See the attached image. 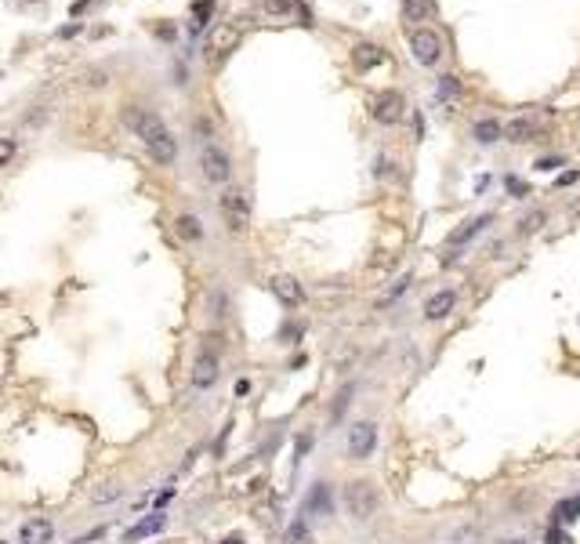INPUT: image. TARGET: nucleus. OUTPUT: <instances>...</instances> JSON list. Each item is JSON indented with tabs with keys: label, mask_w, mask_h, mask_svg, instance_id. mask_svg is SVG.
<instances>
[{
	"label": "nucleus",
	"mask_w": 580,
	"mask_h": 544,
	"mask_svg": "<svg viewBox=\"0 0 580 544\" xmlns=\"http://www.w3.org/2000/svg\"><path fill=\"white\" fill-rule=\"evenodd\" d=\"M341 501H345V512L356 519V522H370L377 515V490L374 483H367V479H356V483L345 487V494H341Z\"/></svg>",
	"instance_id": "obj_1"
},
{
	"label": "nucleus",
	"mask_w": 580,
	"mask_h": 544,
	"mask_svg": "<svg viewBox=\"0 0 580 544\" xmlns=\"http://www.w3.org/2000/svg\"><path fill=\"white\" fill-rule=\"evenodd\" d=\"M123 120H127V128H131L145 145L149 142H156L160 135H167V123H163V116L160 113H153V109H138V106H131L123 113Z\"/></svg>",
	"instance_id": "obj_2"
},
{
	"label": "nucleus",
	"mask_w": 580,
	"mask_h": 544,
	"mask_svg": "<svg viewBox=\"0 0 580 544\" xmlns=\"http://www.w3.org/2000/svg\"><path fill=\"white\" fill-rule=\"evenodd\" d=\"M218 207H222V215H225L232 233H243V229L250 225V200H247L243 189H225Z\"/></svg>",
	"instance_id": "obj_3"
},
{
	"label": "nucleus",
	"mask_w": 580,
	"mask_h": 544,
	"mask_svg": "<svg viewBox=\"0 0 580 544\" xmlns=\"http://www.w3.org/2000/svg\"><path fill=\"white\" fill-rule=\"evenodd\" d=\"M377 450V425L374 421H356L349 428V457L352 461H367Z\"/></svg>",
	"instance_id": "obj_4"
},
{
	"label": "nucleus",
	"mask_w": 580,
	"mask_h": 544,
	"mask_svg": "<svg viewBox=\"0 0 580 544\" xmlns=\"http://www.w3.org/2000/svg\"><path fill=\"white\" fill-rule=\"evenodd\" d=\"M200 167H203V178L214 182V185L229 182V175H232V160H229L225 149H218V145H207L200 153Z\"/></svg>",
	"instance_id": "obj_5"
},
{
	"label": "nucleus",
	"mask_w": 580,
	"mask_h": 544,
	"mask_svg": "<svg viewBox=\"0 0 580 544\" xmlns=\"http://www.w3.org/2000/svg\"><path fill=\"white\" fill-rule=\"evenodd\" d=\"M439 51H443L439 33H432V29H414L410 33V55L421 62V66H436Z\"/></svg>",
	"instance_id": "obj_6"
},
{
	"label": "nucleus",
	"mask_w": 580,
	"mask_h": 544,
	"mask_svg": "<svg viewBox=\"0 0 580 544\" xmlns=\"http://www.w3.org/2000/svg\"><path fill=\"white\" fill-rule=\"evenodd\" d=\"M403 109H406V102H403L399 91H381V95L374 98V120L384 123V128L399 123V120H403Z\"/></svg>",
	"instance_id": "obj_7"
},
{
	"label": "nucleus",
	"mask_w": 580,
	"mask_h": 544,
	"mask_svg": "<svg viewBox=\"0 0 580 544\" xmlns=\"http://www.w3.org/2000/svg\"><path fill=\"white\" fill-rule=\"evenodd\" d=\"M334 512V490L330 483H312L305 494V515H330Z\"/></svg>",
	"instance_id": "obj_8"
},
{
	"label": "nucleus",
	"mask_w": 580,
	"mask_h": 544,
	"mask_svg": "<svg viewBox=\"0 0 580 544\" xmlns=\"http://www.w3.org/2000/svg\"><path fill=\"white\" fill-rule=\"evenodd\" d=\"M269 287H272V294H276L279 301H283V305H290V308L305 301V287L297 283L294 276H276V280H272Z\"/></svg>",
	"instance_id": "obj_9"
},
{
	"label": "nucleus",
	"mask_w": 580,
	"mask_h": 544,
	"mask_svg": "<svg viewBox=\"0 0 580 544\" xmlns=\"http://www.w3.org/2000/svg\"><path fill=\"white\" fill-rule=\"evenodd\" d=\"M454 305H457V294H454V290H439V294H432V298L424 301V320L439 323V320H446L450 312H454Z\"/></svg>",
	"instance_id": "obj_10"
},
{
	"label": "nucleus",
	"mask_w": 580,
	"mask_h": 544,
	"mask_svg": "<svg viewBox=\"0 0 580 544\" xmlns=\"http://www.w3.org/2000/svg\"><path fill=\"white\" fill-rule=\"evenodd\" d=\"M218 381V360H214L210 352H200V360L192 363V385L196 388H210Z\"/></svg>",
	"instance_id": "obj_11"
},
{
	"label": "nucleus",
	"mask_w": 580,
	"mask_h": 544,
	"mask_svg": "<svg viewBox=\"0 0 580 544\" xmlns=\"http://www.w3.org/2000/svg\"><path fill=\"white\" fill-rule=\"evenodd\" d=\"M18 537H22V544H51L55 537V526L48 519H29L22 522V530H18Z\"/></svg>",
	"instance_id": "obj_12"
},
{
	"label": "nucleus",
	"mask_w": 580,
	"mask_h": 544,
	"mask_svg": "<svg viewBox=\"0 0 580 544\" xmlns=\"http://www.w3.org/2000/svg\"><path fill=\"white\" fill-rule=\"evenodd\" d=\"M493 222V215H479V218H471V222H464L461 229H454V233H450L446 236V243L450 247H461V243H468V240H476L479 233H483V229Z\"/></svg>",
	"instance_id": "obj_13"
},
{
	"label": "nucleus",
	"mask_w": 580,
	"mask_h": 544,
	"mask_svg": "<svg viewBox=\"0 0 580 544\" xmlns=\"http://www.w3.org/2000/svg\"><path fill=\"white\" fill-rule=\"evenodd\" d=\"M352 62H356V69H374V66H381L384 62V51L377 48V44H370V40H363V44H356L352 48Z\"/></svg>",
	"instance_id": "obj_14"
},
{
	"label": "nucleus",
	"mask_w": 580,
	"mask_h": 544,
	"mask_svg": "<svg viewBox=\"0 0 580 544\" xmlns=\"http://www.w3.org/2000/svg\"><path fill=\"white\" fill-rule=\"evenodd\" d=\"M471 138L479 145H493L497 138H504V123L493 120V116H483V120H476V128H471Z\"/></svg>",
	"instance_id": "obj_15"
},
{
	"label": "nucleus",
	"mask_w": 580,
	"mask_h": 544,
	"mask_svg": "<svg viewBox=\"0 0 580 544\" xmlns=\"http://www.w3.org/2000/svg\"><path fill=\"white\" fill-rule=\"evenodd\" d=\"M504 138H508L511 145L530 142V138H533V120H530V116H511V120L504 123Z\"/></svg>",
	"instance_id": "obj_16"
},
{
	"label": "nucleus",
	"mask_w": 580,
	"mask_h": 544,
	"mask_svg": "<svg viewBox=\"0 0 580 544\" xmlns=\"http://www.w3.org/2000/svg\"><path fill=\"white\" fill-rule=\"evenodd\" d=\"M236 40H240V33H236L232 26H222V29H214L210 44H207V55H229V51L236 48Z\"/></svg>",
	"instance_id": "obj_17"
},
{
	"label": "nucleus",
	"mask_w": 580,
	"mask_h": 544,
	"mask_svg": "<svg viewBox=\"0 0 580 544\" xmlns=\"http://www.w3.org/2000/svg\"><path fill=\"white\" fill-rule=\"evenodd\" d=\"M163 522H167V519H163L160 512H153V515H149V519H142V522H135V526H131V530H127L123 537H127V540H142V537H153V533H160V530H163Z\"/></svg>",
	"instance_id": "obj_18"
},
{
	"label": "nucleus",
	"mask_w": 580,
	"mask_h": 544,
	"mask_svg": "<svg viewBox=\"0 0 580 544\" xmlns=\"http://www.w3.org/2000/svg\"><path fill=\"white\" fill-rule=\"evenodd\" d=\"M432 15H436L432 0H403V18H406V22H428Z\"/></svg>",
	"instance_id": "obj_19"
},
{
	"label": "nucleus",
	"mask_w": 580,
	"mask_h": 544,
	"mask_svg": "<svg viewBox=\"0 0 580 544\" xmlns=\"http://www.w3.org/2000/svg\"><path fill=\"white\" fill-rule=\"evenodd\" d=\"M175 229H178V236H182V240H192V243L203 240V225H200L196 215H182V218L175 222Z\"/></svg>",
	"instance_id": "obj_20"
},
{
	"label": "nucleus",
	"mask_w": 580,
	"mask_h": 544,
	"mask_svg": "<svg viewBox=\"0 0 580 544\" xmlns=\"http://www.w3.org/2000/svg\"><path fill=\"white\" fill-rule=\"evenodd\" d=\"M555 519H558V522H573V519H580V497H566V501H558Z\"/></svg>",
	"instance_id": "obj_21"
},
{
	"label": "nucleus",
	"mask_w": 580,
	"mask_h": 544,
	"mask_svg": "<svg viewBox=\"0 0 580 544\" xmlns=\"http://www.w3.org/2000/svg\"><path fill=\"white\" fill-rule=\"evenodd\" d=\"M352 385H341L337 388V395H334V407H330V421H341V414H345V407H349V400H352Z\"/></svg>",
	"instance_id": "obj_22"
},
{
	"label": "nucleus",
	"mask_w": 580,
	"mask_h": 544,
	"mask_svg": "<svg viewBox=\"0 0 580 544\" xmlns=\"http://www.w3.org/2000/svg\"><path fill=\"white\" fill-rule=\"evenodd\" d=\"M210 15H214V0H196V4H192V18H196L192 29H203Z\"/></svg>",
	"instance_id": "obj_23"
},
{
	"label": "nucleus",
	"mask_w": 580,
	"mask_h": 544,
	"mask_svg": "<svg viewBox=\"0 0 580 544\" xmlns=\"http://www.w3.org/2000/svg\"><path fill=\"white\" fill-rule=\"evenodd\" d=\"M544 222H548V215H544V211H533V215H526V218L519 222V233H522V236H530V233H537V229H541Z\"/></svg>",
	"instance_id": "obj_24"
},
{
	"label": "nucleus",
	"mask_w": 580,
	"mask_h": 544,
	"mask_svg": "<svg viewBox=\"0 0 580 544\" xmlns=\"http://www.w3.org/2000/svg\"><path fill=\"white\" fill-rule=\"evenodd\" d=\"M265 11L269 15H290V11H297V0H265Z\"/></svg>",
	"instance_id": "obj_25"
},
{
	"label": "nucleus",
	"mask_w": 580,
	"mask_h": 544,
	"mask_svg": "<svg viewBox=\"0 0 580 544\" xmlns=\"http://www.w3.org/2000/svg\"><path fill=\"white\" fill-rule=\"evenodd\" d=\"M457 91H461V88H457V76H443V80H439V98H443V95H457Z\"/></svg>",
	"instance_id": "obj_26"
},
{
	"label": "nucleus",
	"mask_w": 580,
	"mask_h": 544,
	"mask_svg": "<svg viewBox=\"0 0 580 544\" xmlns=\"http://www.w3.org/2000/svg\"><path fill=\"white\" fill-rule=\"evenodd\" d=\"M410 283H414L410 276H403V280H399V283H396V287L389 290V294H384V305H389V301H396V298H399V294H403V290H406V287H410Z\"/></svg>",
	"instance_id": "obj_27"
},
{
	"label": "nucleus",
	"mask_w": 580,
	"mask_h": 544,
	"mask_svg": "<svg viewBox=\"0 0 580 544\" xmlns=\"http://www.w3.org/2000/svg\"><path fill=\"white\" fill-rule=\"evenodd\" d=\"M11 156H15V142L11 138H0V167H4Z\"/></svg>",
	"instance_id": "obj_28"
},
{
	"label": "nucleus",
	"mask_w": 580,
	"mask_h": 544,
	"mask_svg": "<svg viewBox=\"0 0 580 544\" xmlns=\"http://www.w3.org/2000/svg\"><path fill=\"white\" fill-rule=\"evenodd\" d=\"M374 175H377V178H392V175H396V171H392V160L381 156V160L374 163Z\"/></svg>",
	"instance_id": "obj_29"
},
{
	"label": "nucleus",
	"mask_w": 580,
	"mask_h": 544,
	"mask_svg": "<svg viewBox=\"0 0 580 544\" xmlns=\"http://www.w3.org/2000/svg\"><path fill=\"white\" fill-rule=\"evenodd\" d=\"M537 167H541V171H555V167H562V156H544V160H537Z\"/></svg>",
	"instance_id": "obj_30"
},
{
	"label": "nucleus",
	"mask_w": 580,
	"mask_h": 544,
	"mask_svg": "<svg viewBox=\"0 0 580 544\" xmlns=\"http://www.w3.org/2000/svg\"><path fill=\"white\" fill-rule=\"evenodd\" d=\"M83 83H91V88H102V83H105V76H102L98 69H91L88 76H83Z\"/></svg>",
	"instance_id": "obj_31"
},
{
	"label": "nucleus",
	"mask_w": 580,
	"mask_h": 544,
	"mask_svg": "<svg viewBox=\"0 0 580 544\" xmlns=\"http://www.w3.org/2000/svg\"><path fill=\"white\" fill-rule=\"evenodd\" d=\"M508 189H511L515 196H526V185H522L519 178H508Z\"/></svg>",
	"instance_id": "obj_32"
},
{
	"label": "nucleus",
	"mask_w": 580,
	"mask_h": 544,
	"mask_svg": "<svg viewBox=\"0 0 580 544\" xmlns=\"http://www.w3.org/2000/svg\"><path fill=\"white\" fill-rule=\"evenodd\" d=\"M548 544H569V537L558 533V530H551V533H548Z\"/></svg>",
	"instance_id": "obj_33"
},
{
	"label": "nucleus",
	"mask_w": 580,
	"mask_h": 544,
	"mask_svg": "<svg viewBox=\"0 0 580 544\" xmlns=\"http://www.w3.org/2000/svg\"><path fill=\"white\" fill-rule=\"evenodd\" d=\"M88 4H91V0H76V4H73V15H80V11H88Z\"/></svg>",
	"instance_id": "obj_34"
},
{
	"label": "nucleus",
	"mask_w": 580,
	"mask_h": 544,
	"mask_svg": "<svg viewBox=\"0 0 580 544\" xmlns=\"http://www.w3.org/2000/svg\"><path fill=\"white\" fill-rule=\"evenodd\" d=\"M222 544H243V537H229V540H222Z\"/></svg>",
	"instance_id": "obj_35"
},
{
	"label": "nucleus",
	"mask_w": 580,
	"mask_h": 544,
	"mask_svg": "<svg viewBox=\"0 0 580 544\" xmlns=\"http://www.w3.org/2000/svg\"><path fill=\"white\" fill-rule=\"evenodd\" d=\"M0 544H8V540H0Z\"/></svg>",
	"instance_id": "obj_36"
},
{
	"label": "nucleus",
	"mask_w": 580,
	"mask_h": 544,
	"mask_svg": "<svg viewBox=\"0 0 580 544\" xmlns=\"http://www.w3.org/2000/svg\"><path fill=\"white\" fill-rule=\"evenodd\" d=\"M576 457H580V450H576Z\"/></svg>",
	"instance_id": "obj_37"
}]
</instances>
